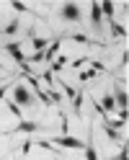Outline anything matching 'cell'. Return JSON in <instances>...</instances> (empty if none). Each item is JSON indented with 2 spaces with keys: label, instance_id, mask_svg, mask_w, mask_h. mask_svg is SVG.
Listing matches in <instances>:
<instances>
[{
  "label": "cell",
  "instance_id": "1",
  "mask_svg": "<svg viewBox=\"0 0 129 160\" xmlns=\"http://www.w3.org/2000/svg\"><path fill=\"white\" fill-rule=\"evenodd\" d=\"M11 101H16L21 108H34L36 106V96H34V91L31 88H26V85H13V98Z\"/></svg>",
  "mask_w": 129,
  "mask_h": 160
},
{
  "label": "cell",
  "instance_id": "2",
  "mask_svg": "<svg viewBox=\"0 0 129 160\" xmlns=\"http://www.w3.org/2000/svg\"><path fill=\"white\" fill-rule=\"evenodd\" d=\"M3 49H5L8 54H13V59H16V65H18V67H21L23 72L28 75V59L23 57V47H21V42H18V39H16V42H8V44H5Z\"/></svg>",
  "mask_w": 129,
  "mask_h": 160
},
{
  "label": "cell",
  "instance_id": "3",
  "mask_svg": "<svg viewBox=\"0 0 129 160\" xmlns=\"http://www.w3.org/2000/svg\"><path fill=\"white\" fill-rule=\"evenodd\" d=\"M57 16L62 18V21L77 23L83 18V11H80V5H77V3H62V5H59V11H57Z\"/></svg>",
  "mask_w": 129,
  "mask_h": 160
},
{
  "label": "cell",
  "instance_id": "4",
  "mask_svg": "<svg viewBox=\"0 0 129 160\" xmlns=\"http://www.w3.org/2000/svg\"><path fill=\"white\" fill-rule=\"evenodd\" d=\"M49 142H57L59 145V150H83L85 147V142L83 139H75V137H70V134H59V137H52Z\"/></svg>",
  "mask_w": 129,
  "mask_h": 160
},
{
  "label": "cell",
  "instance_id": "5",
  "mask_svg": "<svg viewBox=\"0 0 129 160\" xmlns=\"http://www.w3.org/2000/svg\"><path fill=\"white\" fill-rule=\"evenodd\" d=\"M101 3H91V26H93V31L101 36L103 34V18H101Z\"/></svg>",
  "mask_w": 129,
  "mask_h": 160
},
{
  "label": "cell",
  "instance_id": "6",
  "mask_svg": "<svg viewBox=\"0 0 129 160\" xmlns=\"http://www.w3.org/2000/svg\"><path fill=\"white\" fill-rule=\"evenodd\" d=\"M39 129H44V127H42V122H23V119H21V122L16 124V129H13V132H8V134H18V132L31 134V132H39Z\"/></svg>",
  "mask_w": 129,
  "mask_h": 160
},
{
  "label": "cell",
  "instance_id": "7",
  "mask_svg": "<svg viewBox=\"0 0 129 160\" xmlns=\"http://www.w3.org/2000/svg\"><path fill=\"white\" fill-rule=\"evenodd\" d=\"M62 39H65V36L54 39V42L47 47V52H44V62H54V59H57V52H59V47H62Z\"/></svg>",
  "mask_w": 129,
  "mask_h": 160
},
{
  "label": "cell",
  "instance_id": "8",
  "mask_svg": "<svg viewBox=\"0 0 129 160\" xmlns=\"http://www.w3.org/2000/svg\"><path fill=\"white\" fill-rule=\"evenodd\" d=\"M114 103H116V108H127V103H129V96L122 85H114Z\"/></svg>",
  "mask_w": 129,
  "mask_h": 160
},
{
  "label": "cell",
  "instance_id": "9",
  "mask_svg": "<svg viewBox=\"0 0 129 160\" xmlns=\"http://www.w3.org/2000/svg\"><path fill=\"white\" fill-rule=\"evenodd\" d=\"M18 28H21V18H13L8 26L0 28V34H3V36H16V34H18Z\"/></svg>",
  "mask_w": 129,
  "mask_h": 160
},
{
  "label": "cell",
  "instance_id": "10",
  "mask_svg": "<svg viewBox=\"0 0 129 160\" xmlns=\"http://www.w3.org/2000/svg\"><path fill=\"white\" fill-rule=\"evenodd\" d=\"M72 111L77 119H83V88L80 91H75V98H72Z\"/></svg>",
  "mask_w": 129,
  "mask_h": 160
},
{
  "label": "cell",
  "instance_id": "11",
  "mask_svg": "<svg viewBox=\"0 0 129 160\" xmlns=\"http://www.w3.org/2000/svg\"><path fill=\"white\" fill-rule=\"evenodd\" d=\"M85 160H98V152H96V145H93V137L85 139Z\"/></svg>",
  "mask_w": 129,
  "mask_h": 160
},
{
  "label": "cell",
  "instance_id": "12",
  "mask_svg": "<svg viewBox=\"0 0 129 160\" xmlns=\"http://www.w3.org/2000/svg\"><path fill=\"white\" fill-rule=\"evenodd\" d=\"M108 23H111V36H114V39H122V36L127 39V28H124V26H119L116 21H108Z\"/></svg>",
  "mask_w": 129,
  "mask_h": 160
},
{
  "label": "cell",
  "instance_id": "13",
  "mask_svg": "<svg viewBox=\"0 0 129 160\" xmlns=\"http://www.w3.org/2000/svg\"><path fill=\"white\" fill-rule=\"evenodd\" d=\"M31 44H34V49H36V52H47V47H49V42H47V39H31Z\"/></svg>",
  "mask_w": 129,
  "mask_h": 160
},
{
  "label": "cell",
  "instance_id": "14",
  "mask_svg": "<svg viewBox=\"0 0 129 160\" xmlns=\"http://www.w3.org/2000/svg\"><path fill=\"white\" fill-rule=\"evenodd\" d=\"M101 108L108 114V111H114L116 108V103H114V96H103V103H101Z\"/></svg>",
  "mask_w": 129,
  "mask_h": 160
},
{
  "label": "cell",
  "instance_id": "15",
  "mask_svg": "<svg viewBox=\"0 0 129 160\" xmlns=\"http://www.w3.org/2000/svg\"><path fill=\"white\" fill-rule=\"evenodd\" d=\"M103 132H106L108 137H111L114 142H122V139H124V137H122V132H116V129H111V127H106V124H103Z\"/></svg>",
  "mask_w": 129,
  "mask_h": 160
},
{
  "label": "cell",
  "instance_id": "16",
  "mask_svg": "<svg viewBox=\"0 0 129 160\" xmlns=\"http://www.w3.org/2000/svg\"><path fill=\"white\" fill-rule=\"evenodd\" d=\"M101 13H106L108 21H114V3H108V0H106V3L101 5Z\"/></svg>",
  "mask_w": 129,
  "mask_h": 160
},
{
  "label": "cell",
  "instance_id": "17",
  "mask_svg": "<svg viewBox=\"0 0 129 160\" xmlns=\"http://www.w3.org/2000/svg\"><path fill=\"white\" fill-rule=\"evenodd\" d=\"M85 62H91V65H93V67L98 70V72H103V75L108 72V67H106L103 62H98V59H93V57H85Z\"/></svg>",
  "mask_w": 129,
  "mask_h": 160
},
{
  "label": "cell",
  "instance_id": "18",
  "mask_svg": "<svg viewBox=\"0 0 129 160\" xmlns=\"http://www.w3.org/2000/svg\"><path fill=\"white\" fill-rule=\"evenodd\" d=\"M70 39H72V42H75V44H96V42H93V39H88L85 34H72Z\"/></svg>",
  "mask_w": 129,
  "mask_h": 160
},
{
  "label": "cell",
  "instance_id": "19",
  "mask_svg": "<svg viewBox=\"0 0 129 160\" xmlns=\"http://www.w3.org/2000/svg\"><path fill=\"white\" fill-rule=\"evenodd\" d=\"M8 111H11V114L18 119V122H21V106H18L16 101H8Z\"/></svg>",
  "mask_w": 129,
  "mask_h": 160
},
{
  "label": "cell",
  "instance_id": "20",
  "mask_svg": "<svg viewBox=\"0 0 129 160\" xmlns=\"http://www.w3.org/2000/svg\"><path fill=\"white\" fill-rule=\"evenodd\" d=\"M119 145H122V152H119V155H114L111 160H129V152H127V139H122Z\"/></svg>",
  "mask_w": 129,
  "mask_h": 160
},
{
  "label": "cell",
  "instance_id": "21",
  "mask_svg": "<svg viewBox=\"0 0 129 160\" xmlns=\"http://www.w3.org/2000/svg\"><path fill=\"white\" fill-rule=\"evenodd\" d=\"M42 80H44V83H47L49 88H52V83H54V72H52V70H49V67H47V70H44V72H42Z\"/></svg>",
  "mask_w": 129,
  "mask_h": 160
},
{
  "label": "cell",
  "instance_id": "22",
  "mask_svg": "<svg viewBox=\"0 0 129 160\" xmlns=\"http://www.w3.org/2000/svg\"><path fill=\"white\" fill-rule=\"evenodd\" d=\"M96 78H98L96 70H80V80H96Z\"/></svg>",
  "mask_w": 129,
  "mask_h": 160
},
{
  "label": "cell",
  "instance_id": "23",
  "mask_svg": "<svg viewBox=\"0 0 129 160\" xmlns=\"http://www.w3.org/2000/svg\"><path fill=\"white\" fill-rule=\"evenodd\" d=\"M31 147H34V139H26V142H23V145H21V155H23V158H26V155H28V152H31Z\"/></svg>",
  "mask_w": 129,
  "mask_h": 160
},
{
  "label": "cell",
  "instance_id": "24",
  "mask_svg": "<svg viewBox=\"0 0 129 160\" xmlns=\"http://www.w3.org/2000/svg\"><path fill=\"white\" fill-rule=\"evenodd\" d=\"M127 65H129V52L124 49V54H122V59H119V70H127Z\"/></svg>",
  "mask_w": 129,
  "mask_h": 160
},
{
  "label": "cell",
  "instance_id": "25",
  "mask_svg": "<svg viewBox=\"0 0 129 160\" xmlns=\"http://www.w3.org/2000/svg\"><path fill=\"white\" fill-rule=\"evenodd\" d=\"M62 91L67 93V98H70V101L75 98V88H72V85H67V83H62Z\"/></svg>",
  "mask_w": 129,
  "mask_h": 160
},
{
  "label": "cell",
  "instance_id": "26",
  "mask_svg": "<svg viewBox=\"0 0 129 160\" xmlns=\"http://www.w3.org/2000/svg\"><path fill=\"white\" fill-rule=\"evenodd\" d=\"M11 5H13V11H18V13H26V11H28L26 3H11Z\"/></svg>",
  "mask_w": 129,
  "mask_h": 160
},
{
  "label": "cell",
  "instance_id": "27",
  "mask_svg": "<svg viewBox=\"0 0 129 160\" xmlns=\"http://www.w3.org/2000/svg\"><path fill=\"white\" fill-rule=\"evenodd\" d=\"M127 119H129V111H127V108H119V122L127 124Z\"/></svg>",
  "mask_w": 129,
  "mask_h": 160
},
{
  "label": "cell",
  "instance_id": "28",
  "mask_svg": "<svg viewBox=\"0 0 129 160\" xmlns=\"http://www.w3.org/2000/svg\"><path fill=\"white\" fill-rule=\"evenodd\" d=\"M72 67H77V70H80L83 65H85V57H77V59H72V62H70Z\"/></svg>",
  "mask_w": 129,
  "mask_h": 160
},
{
  "label": "cell",
  "instance_id": "29",
  "mask_svg": "<svg viewBox=\"0 0 129 160\" xmlns=\"http://www.w3.org/2000/svg\"><path fill=\"white\" fill-rule=\"evenodd\" d=\"M28 62H44V52H36L31 59H28Z\"/></svg>",
  "mask_w": 129,
  "mask_h": 160
},
{
  "label": "cell",
  "instance_id": "30",
  "mask_svg": "<svg viewBox=\"0 0 129 160\" xmlns=\"http://www.w3.org/2000/svg\"><path fill=\"white\" fill-rule=\"evenodd\" d=\"M11 88V83H5V85H0V101H3V96H5V91Z\"/></svg>",
  "mask_w": 129,
  "mask_h": 160
},
{
  "label": "cell",
  "instance_id": "31",
  "mask_svg": "<svg viewBox=\"0 0 129 160\" xmlns=\"http://www.w3.org/2000/svg\"><path fill=\"white\" fill-rule=\"evenodd\" d=\"M0 70H3V62H0Z\"/></svg>",
  "mask_w": 129,
  "mask_h": 160
}]
</instances>
